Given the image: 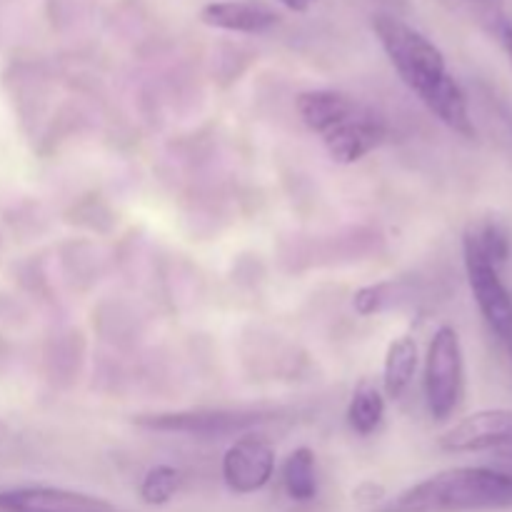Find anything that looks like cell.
<instances>
[{
  "instance_id": "14",
  "label": "cell",
  "mask_w": 512,
  "mask_h": 512,
  "mask_svg": "<svg viewBox=\"0 0 512 512\" xmlns=\"http://www.w3.org/2000/svg\"><path fill=\"white\" fill-rule=\"evenodd\" d=\"M180 485H183V473L173 465H155L145 473L143 483H140V500L145 505H153V508H160V505L170 503V500L178 495Z\"/></svg>"
},
{
  "instance_id": "7",
  "label": "cell",
  "mask_w": 512,
  "mask_h": 512,
  "mask_svg": "<svg viewBox=\"0 0 512 512\" xmlns=\"http://www.w3.org/2000/svg\"><path fill=\"white\" fill-rule=\"evenodd\" d=\"M275 448L263 435H243L223 455V480L235 495H253L273 480Z\"/></svg>"
},
{
  "instance_id": "9",
  "label": "cell",
  "mask_w": 512,
  "mask_h": 512,
  "mask_svg": "<svg viewBox=\"0 0 512 512\" xmlns=\"http://www.w3.org/2000/svg\"><path fill=\"white\" fill-rule=\"evenodd\" d=\"M200 20L215 30L258 35L273 28L278 23V15L268 5L253 3V0H215L200 10Z\"/></svg>"
},
{
  "instance_id": "15",
  "label": "cell",
  "mask_w": 512,
  "mask_h": 512,
  "mask_svg": "<svg viewBox=\"0 0 512 512\" xmlns=\"http://www.w3.org/2000/svg\"><path fill=\"white\" fill-rule=\"evenodd\" d=\"M465 235H468V238L483 250L485 258L493 260L498 268H503V265L508 263L510 238L500 223H495V220H478V223L468 225Z\"/></svg>"
},
{
  "instance_id": "6",
  "label": "cell",
  "mask_w": 512,
  "mask_h": 512,
  "mask_svg": "<svg viewBox=\"0 0 512 512\" xmlns=\"http://www.w3.org/2000/svg\"><path fill=\"white\" fill-rule=\"evenodd\" d=\"M448 453H495L512 463V408L468 415L440 438Z\"/></svg>"
},
{
  "instance_id": "12",
  "label": "cell",
  "mask_w": 512,
  "mask_h": 512,
  "mask_svg": "<svg viewBox=\"0 0 512 512\" xmlns=\"http://www.w3.org/2000/svg\"><path fill=\"white\" fill-rule=\"evenodd\" d=\"M280 480L295 503H310L318 495V465H315V453L310 448H295L285 458Z\"/></svg>"
},
{
  "instance_id": "16",
  "label": "cell",
  "mask_w": 512,
  "mask_h": 512,
  "mask_svg": "<svg viewBox=\"0 0 512 512\" xmlns=\"http://www.w3.org/2000/svg\"><path fill=\"white\" fill-rule=\"evenodd\" d=\"M400 285L395 280H383V283H373L360 288L353 295V310L360 318H370V315H380L395 303Z\"/></svg>"
},
{
  "instance_id": "3",
  "label": "cell",
  "mask_w": 512,
  "mask_h": 512,
  "mask_svg": "<svg viewBox=\"0 0 512 512\" xmlns=\"http://www.w3.org/2000/svg\"><path fill=\"white\" fill-rule=\"evenodd\" d=\"M512 508V475L495 468H450L415 483L375 512H483Z\"/></svg>"
},
{
  "instance_id": "2",
  "label": "cell",
  "mask_w": 512,
  "mask_h": 512,
  "mask_svg": "<svg viewBox=\"0 0 512 512\" xmlns=\"http://www.w3.org/2000/svg\"><path fill=\"white\" fill-rule=\"evenodd\" d=\"M295 108L310 133L318 135L330 160L340 165L358 163L385 140L383 118L363 100L340 90L300 93Z\"/></svg>"
},
{
  "instance_id": "4",
  "label": "cell",
  "mask_w": 512,
  "mask_h": 512,
  "mask_svg": "<svg viewBox=\"0 0 512 512\" xmlns=\"http://www.w3.org/2000/svg\"><path fill=\"white\" fill-rule=\"evenodd\" d=\"M465 365L458 330L443 325L435 330L425 355V403L433 420L443 423L458 410L463 395Z\"/></svg>"
},
{
  "instance_id": "11",
  "label": "cell",
  "mask_w": 512,
  "mask_h": 512,
  "mask_svg": "<svg viewBox=\"0 0 512 512\" xmlns=\"http://www.w3.org/2000/svg\"><path fill=\"white\" fill-rule=\"evenodd\" d=\"M418 343L413 335H400L388 345L383 365V393L385 398L400 400L410 388L418 370Z\"/></svg>"
},
{
  "instance_id": "5",
  "label": "cell",
  "mask_w": 512,
  "mask_h": 512,
  "mask_svg": "<svg viewBox=\"0 0 512 512\" xmlns=\"http://www.w3.org/2000/svg\"><path fill=\"white\" fill-rule=\"evenodd\" d=\"M463 255L465 270H468V283L473 290L475 305L483 315L485 325L495 335L505 353L512 360V293L500 278V268L490 258H485L483 250L463 235Z\"/></svg>"
},
{
  "instance_id": "1",
  "label": "cell",
  "mask_w": 512,
  "mask_h": 512,
  "mask_svg": "<svg viewBox=\"0 0 512 512\" xmlns=\"http://www.w3.org/2000/svg\"><path fill=\"white\" fill-rule=\"evenodd\" d=\"M373 33L378 35L395 73L420 98V103L443 125L463 138H475V123L470 118L468 98L458 80L450 75L445 55L438 45L420 30L395 15L380 13L373 18Z\"/></svg>"
},
{
  "instance_id": "18",
  "label": "cell",
  "mask_w": 512,
  "mask_h": 512,
  "mask_svg": "<svg viewBox=\"0 0 512 512\" xmlns=\"http://www.w3.org/2000/svg\"><path fill=\"white\" fill-rule=\"evenodd\" d=\"M280 5H285L288 10H293V13H305V10L313 5V0H278Z\"/></svg>"
},
{
  "instance_id": "13",
  "label": "cell",
  "mask_w": 512,
  "mask_h": 512,
  "mask_svg": "<svg viewBox=\"0 0 512 512\" xmlns=\"http://www.w3.org/2000/svg\"><path fill=\"white\" fill-rule=\"evenodd\" d=\"M385 418V393L373 383H360L348 405V423L358 435L368 438Z\"/></svg>"
},
{
  "instance_id": "10",
  "label": "cell",
  "mask_w": 512,
  "mask_h": 512,
  "mask_svg": "<svg viewBox=\"0 0 512 512\" xmlns=\"http://www.w3.org/2000/svg\"><path fill=\"white\" fill-rule=\"evenodd\" d=\"M140 425L155 430H178V433H228V430L245 428L250 423H258L253 413L230 415V413H210V415H153V418H138Z\"/></svg>"
},
{
  "instance_id": "19",
  "label": "cell",
  "mask_w": 512,
  "mask_h": 512,
  "mask_svg": "<svg viewBox=\"0 0 512 512\" xmlns=\"http://www.w3.org/2000/svg\"><path fill=\"white\" fill-rule=\"evenodd\" d=\"M0 435H3V425H0Z\"/></svg>"
},
{
  "instance_id": "17",
  "label": "cell",
  "mask_w": 512,
  "mask_h": 512,
  "mask_svg": "<svg viewBox=\"0 0 512 512\" xmlns=\"http://www.w3.org/2000/svg\"><path fill=\"white\" fill-rule=\"evenodd\" d=\"M498 38H500V45H503L505 55H508L510 65H512V23H510V20H500V23H498Z\"/></svg>"
},
{
  "instance_id": "8",
  "label": "cell",
  "mask_w": 512,
  "mask_h": 512,
  "mask_svg": "<svg viewBox=\"0 0 512 512\" xmlns=\"http://www.w3.org/2000/svg\"><path fill=\"white\" fill-rule=\"evenodd\" d=\"M5 512H118L108 500L65 488H10L0 490Z\"/></svg>"
}]
</instances>
